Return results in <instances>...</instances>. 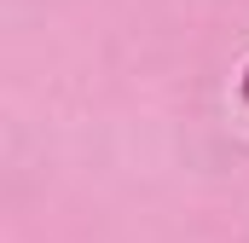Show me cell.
Segmentation results:
<instances>
[{
    "label": "cell",
    "instance_id": "cell-1",
    "mask_svg": "<svg viewBox=\"0 0 249 243\" xmlns=\"http://www.w3.org/2000/svg\"><path fill=\"white\" fill-rule=\"evenodd\" d=\"M238 93H244V104H249V69H244V81H238Z\"/></svg>",
    "mask_w": 249,
    "mask_h": 243
}]
</instances>
